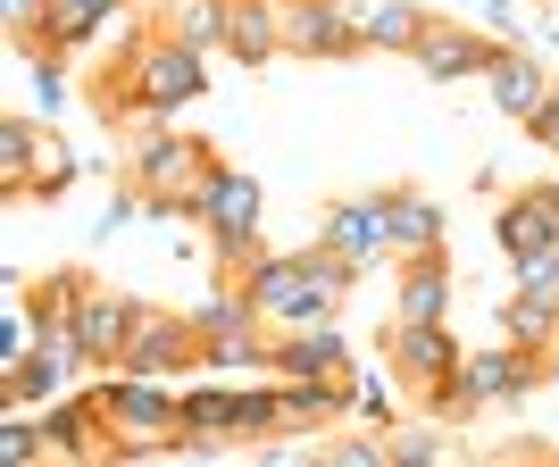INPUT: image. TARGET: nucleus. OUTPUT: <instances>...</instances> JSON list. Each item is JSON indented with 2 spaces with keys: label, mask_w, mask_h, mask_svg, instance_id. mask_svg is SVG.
Masks as SVG:
<instances>
[{
  "label": "nucleus",
  "mask_w": 559,
  "mask_h": 467,
  "mask_svg": "<svg viewBox=\"0 0 559 467\" xmlns=\"http://www.w3.org/2000/svg\"><path fill=\"white\" fill-rule=\"evenodd\" d=\"M350 284H359V267H350V259L334 251L326 234H318L309 251H267L251 276H242V292L259 301V326H267V334H293V326H318V318H334Z\"/></svg>",
  "instance_id": "1"
},
{
  "label": "nucleus",
  "mask_w": 559,
  "mask_h": 467,
  "mask_svg": "<svg viewBox=\"0 0 559 467\" xmlns=\"http://www.w3.org/2000/svg\"><path fill=\"white\" fill-rule=\"evenodd\" d=\"M210 93V50L176 43V34H151V43H126V68L109 75V109L142 117V125H167L185 100Z\"/></svg>",
  "instance_id": "2"
},
{
  "label": "nucleus",
  "mask_w": 559,
  "mask_h": 467,
  "mask_svg": "<svg viewBox=\"0 0 559 467\" xmlns=\"http://www.w3.org/2000/svg\"><path fill=\"white\" fill-rule=\"evenodd\" d=\"M210 176H217V151L201 134H185L176 117H167V125H142L134 151H126V184L142 192L151 217H192V201H201Z\"/></svg>",
  "instance_id": "3"
},
{
  "label": "nucleus",
  "mask_w": 559,
  "mask_h": 467,
  "mask_svg": "<svg viewBox=\"0 0 559 467\" xmlns=\"http://www.w3.org/2000/svg\"><path fill=\"white\" fill-rule=\"evenodd\" d=\"M201 326H192V309H159V301H142V326L134 343H126V359L117 368L126 375H176V368H201Z\"/></svg>",
  "instance_id": "4"
},
{
  "label": "nucleus",
  "mask_w": 559,
  "mask_h": 467,
  "mask_svg": "<svg viewBox=\"0 0 559 467\" xmlns=\"http://www.w3.org/2000/svg\"><path fill=\"white\" fill-rule=\"evenodd\" d=\"M68 176H75V159L68 151H50L43 134H34V117H0V192H9V201H17V192H68Z\"/></svg>",
  "instance_id": "5"
},
{
  "label": "nucleus",
  "mask_w": 559,
  "mask_h": 467,
  "mask_svg": "<svg viewBox=\"0 0 559 467\" xmlns=\"http://www.w3.org/2000/svg\"><path fill=\"white\" fill-rule=\"evenodd\" d=\"M543 375H551V359H535V350H518V343H492V350H467L460 359V400H467V418H476V409H501V400L535 393Z\"/></svg>",
  "instance_id": "6"
},
{
  "label": "nucleus",
  "mask_w": 559,
  "mask_h": 467,
  "mask_svg": "<svg viewBox=\"0 0 559 467\" xmlns=\"http://www.w3.org/2000/svg\"><path fill=\"white\" fill-rule=\"evenodd\" d=\"M284 50H301V59H359L368 25L343 0H284Z\"/></svg>",
  "instance_id": "7"
},
{
  "label": "nucleus",
  "mask_w": 559,
  "mask_h": 467,
  "mask_svg": "<svg viewBox=\"0 0 559 467\" xmlns=\"http://www.w3.org/2000/svg\"><path fill=\"white\" fill-rule=\"evenodd\" d=\"M134 326H142L134 292H109L100 276H84V292H75V334H84V350H93V368H117L126 343H134Z\"/></svg>",
  "instance_id": "8"
},
{
  "label": "nucleus",
  "mask_w": 559,
  "mask_h": 467,
  "mask_svg": "<svg viewBox=\"0 0 559 467\" xmlns=\"http://www.w3.org/2000/svg\"><path fill=\"white\" fill-rule=\"evenodd\" d=\"M50 434V459H109V409H100V384L84 393H59L50 409H34Z\"/></svg>",
  "instance_id": "9"
},
{
  "label": "nucleus",
  "mask_w": 559,
  "mask_h": 467,
  "mask_svg": "<svg viewBox=\"0 0 559 467\" xmlns=\"http://www.w3.org/2000/svg\"><path fill=\"white\" fill-rule=\"evenodd\" d=\"M476 84L492 93V109H501V117H518V125H526V117L543 109V93H551V68H543L526 43H492V68L476 75Z\"/></svg>",
  "instance_id": "10"
},
{
  "label": "nucleus",
  "mask_w": 559,
  "mask_h": 467,
  "mask_svg": "<svg viewBox=\"0 0 559 467\" xmlns=\"http://www.w3.org/2000/svg\"><path fill=\"white\" fill-rule=\"evenodd\" d=\"M384 359H393L409 384H460V359H467V350L451 343V326H409V318H393Z\"/></svg>",
  "instance_id": "11"
},
{
  "label": "nucleus",
  "mask_w": 559,
  "mask_h": 467,
  "mask_svg": "<svg viewBox=\"0 0 559 467\" xmlns=\"http://www.w3.org/2000/svg\"><path fill=\"white\" fill-rule=\"evenodd\" d=\"M326 242L350 259V267L393 259V209H384V192H368V201H334V209H326Z\"/></svg>",
  "instance_id": "12"
},
{
  "label": "nucleus",
  "mask_w": 559,
  "mask_h": 467,
  "mask_svg": "<svg viewBox=\"0 0 559 467\" xmlns=\"http://www.w3.org/2000/svg\"><path fill=\"white\" fill-rule=\"evenodd\" d=\"M492 43L501 34H467V25H426V43L409 50L435 84H467V75H485L492 68Z\"/></svg>",
  "instance_id": "13"
},
{
  "label": "nucleus",
  "mask_w": 559,
  "mask_h": 467,
  "mask_svg": "<svg viewBox=\"0 0 559 467\" xmlns=\"http://www.w3.org/2000/svg\"><path fill=\"white\" fill-rule=\"evenodd\" d=\"M226 50L234 68H267V59H284V0H226Z\"/></svg>",
  "instance_id": "14"
},
{
  "label": "nucleus",
  "mask_w": 559,
  "mask_h": 467,
  "mask_svg": "<svg viewBox=\"0 0 559 467\" xmlns=\"http://www.w3.org/2000/svg\"><path fill=\"white\" fill-rule=\"evenodd\" d=\"M343 368H350V343H343V326H334V318L276 334V375H343Z\"/></svg>",
  "instance_id": "15"
},
{
  "label": "nucleus",
  "mask_w": 559,
  "mask_h": 467,
  "mask_svg": "<svg viewBox=\"0 0 559 467\" xmlns=\"http://www.w3.org/2000/svg\"><path fill=\"white\" fill-rule=\"evenodd\" d=\"M276 384H284V426H301V434L350 418V375H276Z\"/></svg>",
  "instance_id": "16"
},
{
  "label": "nucleus",
  "mask_w": 559,
  "mask_h": 467,
  "mask_svg": "<svg viewBox=\"0 0 559 467\" xmlns=\"http://www.w3.org/2000/svg\"><path fill=\"white\" fill-rule=\"evenodd\" d=\"M393 318H409V326H443V318H451V267H443V251H435V259H401Z\"/></svg>",
  "instance_id": "17"
},
{
  "label": "nucleus",
  "mask_w": 559,
  "mask_h": 467,
  "mask_svg": "<svg viewBox=\"0 0 559 467\" xmlns=\"http://www.w3.org/2000/svg\"><path fill=\"white\" fill-rule=\"evenodd\" d=\"M393 209V259H435L443 251V201L435 192H384Z\"/></svg>",
  "instance_id": "18"
},
{
  "label": "nucleus",
  "mask_w": 559,
  "mask_h": 467,
  "mask_svg": "<svg viewBox=\"0 0 559 467\" xmlns=\"http://www.w3.org/2000/svg\"><path fill=\"white\" fill-rule=\"evenodd\" d=\"M501 343H518V350H535V359L559 368V301H543V292H510V301H501Z\"/></svg>",
  "instance_id": "19"
},
{
  "label": "nucleus",
  "mask_w": 559,
  "mask_h": 467,
  "mask_svg": "<svg viewBox=\"0 0 559 467\" xmlns=\"http://www.w3.org/2000/svg\"><path fill=\"white\" fill-rule=\"evenodd\" d=\"M117 9H126V0H50L43 9V43L50 50H93L100 34H109Z\"/></svg>",
  "instance_id": "20"
},
{
  "label": "nucleus",
  "mask_w": 559,
  "mask_h": 467,
  "mask_svg": "<svg viewBox=\"0 0 559 467\" xmlns=\"http://www.w3.org/2000/svg\"><path fill=\"white\" fill-rule=\"evenodd\" d=\"M359 25H368V50H401V59L426 43V17L409 0H376V9H359Z\"/></svg>",
  "instance_id": "21"
},
{
  "label": "nucleus",
  "mask_w": 559,
  "mask_h": 467,
  "mask_svg": "<svg viewBox=\"0 0 559 467\" xmlns=\"http://www.w3.org/2000/svg\"><path fill=\"white\" fill-rule=\"evenodd\" d=\"M384 443H393V467H443V459H460V443H451V418H426V426H393Z\"/></svg>",
  "instance_id": "22"
},
{
  "label": "nucleus",
  "mask_w": 559,
  "mask_h": 467,
  "mask_svg": "<svg viewBox=\"0 0 559 467\" xmlns=\"http://www.w3.org/2000/svg\"><path fill=\"white\" fill-rule=\"evenodd\" d=\"M68 384H75L68 368H50L43 350H25L17 368H9V409H50V400L68 393Z\"/></svg>",
  "instance_id": "23"
},
{
  "label": "nucleus",
  "mask_w": 559,
  "mask_h": 467,
  "mask_svg": "<svg viewBox=\"0 0 559 467\" xmlns=\"http://www.w3.org/2000/svg\"><path fill=\"white\" fill-rule=\"evenodd\" d=\"M251 434H284V384L234 393V443H251Z\"/></svg>",
  "instance_id": "24"
},
{
  "label": "nucleus",
  "mask_w": 559,
  "mask_h": 467,
  "mask_svg": "<svg viewBox=\"0 0 559 467\" xmlns=\"http://www.w3.org/2000/svg\"><path fill=\"white\" fill-rule=\"evenodd\" d=\"M226 17H234L226 0H185L167 34H176V43H192V50H226Z\"/></svg>",
  "instance_id": "25"
},
{
  "label": "nucleus",
  "mask_w": 559,
  "mask_h": 467,
  "mask_svg": "<svg viewBox=\"0 0 559 467\" xmlns=\"http://www.w3.org/2000/svg\"><path fill=\"white\" fill-rule=\"evenodd\" d=\"M185 426H192V434H210V443L234 434V384H192V393H185Z\"/></svg>",
  "instance_id": "26"
},
{
  "label": "nucleus",
  "mask_w": 559,
  "mask_h": 467,
  "mask_svg": "<svg viewBox=\"0 0 559 467\" xmlns=\"http://www.w3.org/2000/svg\"><path fill=\"white\" fill-rule=\"evenodd\" d=\"M350 375V418H368L376 426V434H393V426H401V409H393V393H384V384H376V375L368 368H343Z\"/></svg>",
  "instance_id": "27"
},
{
  "label": "nucleus",
  "mask_w": 559,
  "mask_h": 467,
  "mask_svg": "<svg viewBox=\"0 0 559 467\" xmlns=\"http://www.w3.org/2000/svg\"><path fill=\"white\" fill-rule=\"evenodd\" d=\"M68 109V50H34V117Z\"/></svg>",
  "instance_id": "28"
},
{
  "label": "nucleus",
  "mask_w": 559,
  "mask_h": 467,
  "mask_svg": "<svg viewBox=\"0 0 559 467\" xmlns=\"http://www.w3.org/2000/svg\"><path fill=\"white\" fill-rule=\"evenodd\" d=\"M0 459H50V434H43V418L25 426V409H9V426H0Z\"/></svg>",
  "instance_id": "29"
},
{
  "label": "nucleus",
  "mask_w": 559,
  "mask_h": 467,
  "mask_svg": "<svg viewBox=\"0 0 559 467\" xmlns=\"http://www.w3.org/2000/svg\"><path fill=\"white\" fill-rule=\"evenodd\" d=\"M326 459L334 467H393V443L368 426V434H350V443H326Z\"/></svg>",
  "instance_id": "30"
},
{
  "label": "nucleus",
  "mask_w": 559,
  "mask_h": 467,
  "mask_svg": "<svg viewBox=\"0 0 559 467\" xmlns=\"http://www.w3.org/2000/svg\"><path fill=\"white\" fill-rule=\"evenodd\" d=\"M518 292H543V301H559V242L535 259H518Z\"/></svg>",
  "instance_id": "31"
},
{
  "label": "nucleus",
  "mask_w": 559,
  "mask_h": 467,
  "mask_svg": "<svg viewBox=\"0 0 559 467\" xmlns=\"http://www.w3.org/2000/svg\"><path fill=\"white\" fill-rule=\"evenodd\" d=\"M25 359V301H9L0 309V368H17Z\"/></svg>",
  "instance_id": "32"
},
{
  "label": "nucleus",
  "mask_w": 559,
  "mask_h": 467,
  "mask_svg": "<svg viewBox=\"0 0 559 467\" xmlns=\"http://www.w3.org/2000/svg\"><path fill=\"white\" fill-rule=\"evenodd\" d=\"M526 134H535L543 151H551V159H559V84H551V93H543V109L526 117Z\"/></svg>",
  "instance_id": "33"
},
{
  "label": "nucleus",
  "mask_w": 559,
  "mask_h": 467,
  "mask_svg": "<svg viewBox=\"0 0 559 467\" xmlns=\"http://www.w3.org/2000/svg\"><path fill=\"white\" fill-rule=\"evenodd\" d=\"M551 17H559V0H551Z\"/></svg>",
  "instance_id": "34"
}]
</instances>
